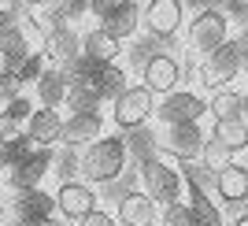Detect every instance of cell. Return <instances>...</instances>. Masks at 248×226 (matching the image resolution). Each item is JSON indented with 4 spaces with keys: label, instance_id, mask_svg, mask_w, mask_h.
<instances>
[{
    "label": "cell",
    "instance_id": "obj_1",
    "mask_svg": "<svg viewBox=\"0 0 248 226\" xmlns=\"http://www.w3.org/2000/svg\"><path fill=\"white\" fill-rule=\"evenodd\" d=\"M78 163H82V178L93 182L96 189L119 182L130 171V145L126 134H104L100 141L78 148Z\"/></svg>",
    "mask_w": 248,
    "mask_h": 226
},
{
    "label": "cell",
    "instance_id": "obj_2",
    "mask_svg": "<svg viewBox=\"0 0 248 226\" xmlns=\"http://www.w3.org/2000/svg\"><path fill=\"white\" fill-rule=\"evenodd\" d=\"M137 182H141V189H145L159 208L174 204V200H186V189H189L178 160H170V156H163V152H155V156H148V160L137 163Z\"/></svg>",
    "mask_w": 248,
    "mask_h": 226
},
{
    "label": "cell",
    "instance_id": "obj_3",
    "mask_svg": "<svg viewBox=\"0 0 248 226\" xmlns=\"http://www.w3.org/2000/svg\"><path fill=\"white\" fill-rule=\"evenodd\" d=\"M155 104H159V97L145 82H130L108 104V119H111V126L119 134H134V130H145L155 119Z\"/></svg>",
    "mask_w": 248,
    "mask_h": 226
},
{
    "label": "cell",
    "instance_id": "obj_4",
    "mask_svg": "<svg viewBox=\"0 0 248 226\" xmlns=\"http://www.w3.org/2000/svg\"><path fill=\"white\" fill-rule=\"evenodd\" d=\"M226 41H233L230 33V15L222 8H200L193 19L186 22V33H182V45H186V56H211L215 48H222Z\"/></svg>",
    "mask_w": 248,
    "mask_h": 226
},
{
    "label": "cell",
    "instance_id": "obj_5",
    "mask_svg": "<svg viewBox=\"0 0 248 226\" xmlns=\"http://www.w3.org/2000/svg\"><path fill=\"white\" fill-rule=\"evenodd\" d=\"M245 74V63H241V48L237 41H226L222 48H215L211 56L197 63V82L204 93H218V89H230Z\"/></svg>",
    "mask_w": 248,
    "mask_h": 226
},
{
    "label": "cell",
    "instance_id": "obj_6",
    "mask_svg": "<svg viewBox=\"0 0 248 226\" xmlns=\"http://www.w3.org/2000/svg\"><path fill=\"white\" fill-rule=\"evenodd\" d=\"M52 196H56V215L63 223L78 226L85 215H93L100 208V189L85 178H67V182H56L52 185Z\"/></svg>",
    "mask_w": 248,
    "mask_h": 226
},
{
    "label": "cell",
    "instance_id": "obj_7",
    "mask_svg": "<svg viewBox=\"0 0 248 226\" xmlns=\"http://www.w3.org/2000/svg\"><path fill=\"white\" fill-rule=\"evenodd\" d=\"M141 33L152 41H174L186 33V0H145L141 8Z\"/></svg>",
    "mask_w": 248,
    "mask_h": 226
},
{
    "label": "cell",
    "instance_id": "obj_8",
    "mask_svg": "<svg viewBox=\"0 0 248 226\" xmlns=\"http://www.w3.org/2000/svg\"><path fill=\"white\" fill-rule=\"evenodd\" d=\"M159 137V152L178 160V163H193L204 156V145H207V130L204 123H182V126H159L155 130Z\"/></svg>",
    "mask_w": 248,
    "mask_h": 226
},
{
    "label": "cell",
    "instance_id": "obj_9",
    "mask_svg": "<svg viewBox=\"0 0 248 226\" xmlns=\"http://www.w3.org/2000/svg\"><path fill=\"white\" fill-rule=\"evenodd\" d=\"M207 115V97L200 89H174L159 97L155 104V123L159 126H182V123H204Z\"/></svg>",
    "mask_w": 248,
    "mask_h": 226
},
{
    "label": "cell",
    "instance_id": "obj_10",
    "mask_svg": "<svg viewBox=\"0 0 248 226\" xmlns=\"http://www.w3.org/2000/svg\"><path fill=\"white\" fill-rule=\"evenodd\" d=\"M141 82H145L155 97H167V93L182 89V82H186V63L178 60L174 52L155 48V52H148V60L141 63Z\"/></svg>",
    "mask_w": 248,
    "mask_h": 226
},
{
    "label": "cell",
    "instance_id": "obj_11",
    "mask_svg": "<svg viewBox=\"0 0 248 226\" xmlns=\"http://www.w3.org/2000/svg\"><path fill=\"white\" fill-rule=\"evenodd\" d=\"M52 163H56V148H37L33 156L11 163L4 189L8 193H22V189H45V182L52 178Z\"/></svg>",
    "mask_w": 248,
    "mask_h": 226
},
{
    "label": "cell",
    "instance_id": "obj_12",
    "mask_svg": "<svg viewBox=\"0 0 248 226\" xmlns=\"http://www.w3.org/2000/svg\"><path fill=\"white\" fill-rule=\"evenodd\" d=\"M15 22L37 41V48L63 26L60 11L52 8V0H22V4H15Z\"/></svg>",
    "mask_w": 248,
    "mask_h": 226
},
{
    "label": "cell",
    "instance_id": "obj_13",
    "mask_svg": "<svg viewBox=\"0 0 248 226\" xmlns=\"http://www.w3.org/2000/svg\"><path fill=\"white\" fill-rule=\"evenodd\" d=\"M108 112H67V126H63V145L67 148H85V145L100 141L108 134Z\"/></svg>",
    "mask_w": 248,
    "mask_h": 226
},
{
    "label": "cell",
    "instance_id": "obj_14",
    "mask_svg": "<svg viewBox=\"0 0 248 226\" xmlns=\"http://www.w3.org/2000/svg\"><path fill=\"white\" fill-rule=\"evenodd\" d=\"M41 48H45V56H48L52 67H60V71H71L74 63L85 56V52H82V26H71V22H63L60 30H56L48 41L41 45Z\"/></svg>",
    "mask_w": 248,
    "mask_h": 226
},
{
    "label": "cell",
    "instance_id": "obj_15",
    "mask_svg": "<svg viewBox=\"0 0 248 226\" xmlns=\"http://www.w3.org/2000/svg\"><path fill=\"white\" fill-rule=\"evenodd\" d=\"M63 126H67V112L63 108H37L26 119V137L37 148H60L63 145Z\"/></svg>",
    "mask_w": 248,
    "mask_h": 226
},
{
    "label": "cell",
    "instance_id": "obj_16",
    "mask_svg": "<svg viewBox=\"0 0 248 226\" xmlns=\"http://www.w3.org/2000/svg\"><path fill=\"white\" fill-rule=\"evenodd\" d=\"M8 215H11V223L48 219V215H56V196H52V189H22V193H8Z\"/></svg>",
    "mask_w": 248,
    "mask_h": 226
},
{
    "label": "cell",
    "instance_id": "obj_17",
    "mask_svg": "<svg viewBox=\"0 0 248 226\" xmlns=\"http://www.w3.org/2000/svg\"><path fill=\"white\" fill-rule=\"evenodd\" d=\"M111 211H115V219H119V226H159V211H163V208L155 204L145 189H134V193H126L123 200H115Z\"/></svg>",
    "mask_w": 248,
    "mask_h": 226
},
{
    "label": "cell",
    "instance_id": "obj_18",
    "mask_svg": "<svg viewBox=\"0 0 248 226\" xmlns=\"http://www.w3.org/2000/svg\"><path fill=\"white\" fill-rule=\"evenodd\" d=\"M82 52H85V60H93V63H100V67H108V63H123L126 45L115 41L111 33L100 30L96 22H89V26L82 30Z\"/></svg>",
    "mask_w": 248,
    "mask_h": 226
},
{
    "label": "cell",
    "instance_id": "obj_19",
    "mask_svg": "<svg viewBox=\"0 0 248 226\" xmlns=\"http://www.w3.org/2000/svg\"><path fill=\"white\" fill-rule=\"evenodd\" d=\"M33 100H37V108H63L67 112V97H71V78H67V71H60V67H48V71L33 82Z\"/></svg>",
    "mask_w": 248,
    "mask_h": 226
},
{
    "label": "cell",
    "instance_id": "obj_20",
    "mask_svg": "<svg viewBox=\"0 0 248 226\" xmlns=\"http://www.w3.org/2000/svg\"><path fill=\"white\" fill-rule=\"evenodd\" d=\"M215 196L226 208H241L248 204V167L245 163H230L218 171L215 178Z\"/></svg>",
    "mask_w": 248,
    "mask_h": 226
},
{
    "label": "cell",
    "instance_id": "obj_21",
    "mask_svg": "<svg viewBox=\"0 0 248 226\" xmlns=\"http://www.w3.org/2000/svg\"><path fill=\"white\" fill-rule=\"evenodd\" d=\"M141 8L145 4H134V8H126V11H119V15H111V19H104V22H96L100 30H108L115 37V41H137V33H141Z\"/></svg>",
    "mask_w": 248,
    "mask_h": 226
},
{
    "label": "cell",
    "instance_id": "obj_22",
    "mask_svg": "<svg viewBox=\"0 0 248 226\" xmlns=\"http://www.w3.org/2000/svg\"><path fill=\"white\" fill-rule=\"evenodd\" d=\"M186 200H189V208H193L197 226H226V215H222V208H218V200L211 193L189 185V189H186Z\"/></svg>",
    "mask_w": 248,
    "mask_h": 226
},
{
    "label": "cell",
    "instance_id": "obj_23",
    "mask_svg": "<svg viewBox=\"0 0 248 226\" xmlns=\"http://www.w3.org/2000/svg\"><path fill=\"white\" fill-rule=\"evenodd\" d=\"M241 108H245V93L241 89H218V93H207V115L211 123H222V119H241Z\"/></svg>",
    "mask_w": 248,
    "mask_h": 226
},
{
    "label": "cell",
    "instance_id": "obj_24",
    "mask_svg": "<svg viewBox=\"0 0 248 226\" xmlns=\"http://www.w3.org/2000/svg\"><path fill=\"white\" fill-rule=\"evenodd\" d=\"M207 134L215 137L222 148H230V152H248V123L245 119H222V123H211V130Z\"/></svg>",
    "mask_w": 248,
    "mask_h": 226
},
{
    "label": "cell",
    "instance_id": "obj_25",
    "mask_svg": "<svg viewBox=\"0 0 248 226\" xmlns=\"http://www.w3.org/2000/svg\"><path fill=\"white\" fill-rule=\"evenodd\" d=\"M126 85H130V71H126L123 63H108V67H100V97H104V104H111Z\"/></svg>",
    "mask_w": 248,
    "mask_h": 226
},
{
    "label": "cell",
    "instance_id": "obj_26",
    "mask_svg": "<svg viewBox=\"0 0 248 226\" xmlns=\"http://www.w3.org/2000/svg\"><path fill=\"white\" fill-rule=\"evenodd\" d=\"M52 178H56V182H67V178H82V163H78V148H67V145H60V148H56V163H52Z\"/></svg>",
    "mask_w": 248,
    "mask_h": 226
},
{
    "label": "cell",
    "instance_id": "obj_27",
    "mask_svg": "<svg viewBox=\"0 0 248 226\" xmlns=\"http://www.w3.org/2000/svg\"><path fill=\"white\" fill-rule=\"evenodd\" d=\"M48 67H52V63H48V56H45V48H37V52H30V56L22 60V67L15 71V78L22 82V89H33V82H37Z\"/></svg>",
    "mask_w": 248,
    "mask_h": 226
},
{
    "label": "cell",
    "instance_id": "obj_28",
    "mask_svg": "<svg viewBox=\"0 0 248 226\" xmlns=\"http://www.w3.org/2000/svg\"><path fill=\"white\" fill-rule=\"evenodd\" d=\"M89 4H93V0H52V8L60 11V19L71 22V26L93 22V19H89Z\"/></svg>",
    "mask_w": 248,
    "mask_h": 226
},
{
    "label": "cell",
    "instance_id": "obj_29",
    "mask_svg": "<svg viewBox=\"0 0 248 226\" xmlns=\"http://www.w3.org/2000/svg\"><path fill=\"white\" fill-rule=\"evenodd\" d=\"M159 226H197L189 200H174V204H167L163 211H159Z\"/></svg>",
    "mask_w": 248,
    "mask_h": 226
},
{
    "label": "cell",
    "instance_id": "obj_30",
    "mask_svg": "<svg viewBox=\"0 0 248 226\" xmlns=\"http://www.w3.org/2000/svg\"><path fill=\"white\" fill-rule=\"evenodd\" d=\"M200 163H207V167H211V171L218 175L222 167H230V163H233V152H230V148H222V145H218L215 137L207 134V145H204V156H200Z\"/></svg>",
    "mask_w": 248,
    "mask_h": 226
},
{
    "label": "cell",
    "instance_id": "obj_31",
    "mask_svg": "<svg viewBox=\"0 0 248 226\" xmlns=\"http://www.w3.org/2000/svg\"><path fill=\"white\" fill-rule=\"evenodd\" d=\"M134 4L137 0H93V4H89V19L104 22V19H111V15H119V11L134 8Z\"/></svg>",
    "mask_w": 248,
    "mask_h": 226
},
{
    "label": "cell",
    "instance_id": "obj_32",
    "mask_svg": "<svg viewBox=\"0 0 248 226\" xmlns=\"http://www.w3.org/2000/svg\"><path fill=\"white\" fill-rule=\"evenodd\" d=\"M4 112H8L11 119H19V123L26 126V119H30V115L37 112V100H33V93L26 89V93H19L15 100H8V104H4Z\"/></svg>",
    "mask_w": 248,
    "mask_h": 226
},
{
    "label": "cell",
    "instance_id": "obj_33",
    "mask_svg": "<svg viewBox=\"0 0 248 226\" xmlns=\"http://www.w3.org/2000/svg\"><path fill=\"white\" fill-rule=\"evenodd\" d=\"M22 134H26V126H22L19 119H11L8 112H0V145H4V148H11V145H19Z\"/></svg>",
    "mask_w": 248,
    "mask_h": 226
},
{
    "label": "cell",
    "instance_id": "obj_34",
    "mask_svg": "<svg viewBox=\"0 0 248 226\" xmlns=\"http://www.w3.org/2000/svg\"><path fill=\"white\" fill-rule=\"evenodd\" d=\"M78 226H119V219H115V211H111V208H104V204H100V208L93 211V215H85Z\"/></svg>",
    "mask_w": 248,
    "mask_h": 226
},
{
    "label": "cell",
    "instance_id": "obj_35",
    "mask_svg": "<svg viewBox=\"0 0 248 226\" xmlns=\"http://www.w3.org/2000/svg\"><path fill=\"white\" fill-rule=\"evenodd\" d=\"M19 71V63H15V56H11L4 45H0V78H11V74Z\"/></svg>",
    "mask_w": 248,
    "mask_h": 226
},
{
    "label": "cell",
    "instance_id": "obj_36",
    "mask_svg": "<svg viewBox=\"0 0 248 226\" xmlns=\"http://www.w3.org/2000/svg\"><path fill=\"white\" fill-rule=\"evenodd\" d=\"M8 226H71V223H63L60 215H48V219H30V223H8Z\"/></svg>",
    "mask_w": 248,
    "mask_h": 226
},
{
    "label": "cell",
    "instance_id": "obj_37",
    "mask_svg": "<svg viewBox=\"0 0 248 226\" xmlns=\"http://www.w3.org/2000/svg\"><path fill=\"white\" fill-rule=\"evenodd\" d=\"M233 41H237V48H241V63H245V74H248V26L233 37Z\"/></svg>",
    "mask_w": 248,
    "mask_h": 226
},
{
    "label": "cell",
    "instance_id": "obj_38",
    "mask_svg": "<svg viewBox=\"0 0 248 226\" xmlns=\"http://www.w3.org/2000/svg\"><path fill=\"white\" fill-rule=\"evenodd\" d=\"M8 171H11V148H4V145H0V185H4Z\"/></svg>",
    "mask_w": 248,
    "mask_h": 226
},
{
    "label": "cell",
    "instance_id": "obj_39",
    "mask_svg": "<svg viewBox=\"0 0 248 226\" xmlns=\"http://www.w3.org/2000/svg\"><path fill=\"white\" fill-rule=\"evenodd\" d=\"M11 223V215H8V189L0 185V226H8Z\"/></svg>",
    "mask_w": 248,
    "mask_h": 226
},
{
    "label": "cell",
    "instance_id": "obj_40",
    "mask_svg": "<svg viewBox=\"0 0 248 226\" xmlns=\"http://www.w3.org/2000/svg\"><path fill=\"white\" fill-rule=\"evenodd\" d=\"M11 22H15V11H11L8 4L0 0V30H4V26H11Z\"/></svg>",
    "mask_w": 248,
    "mask_h": 226
},
{
    "label": "cell",
    "instance_id": "obj_41",
    "mask_svg": "<svg viewBox=\"0 0 248 226\" xmlns=\"http://www.w3.org/2000/svg\"><path fill=\"white\" fill-rule=\"evenodd\" d=\"M230 226H248V211H241V215L233 219V223H230Z\"/></svg>",
    "mask_w": 248,
    "mask_h": 226
},
{
    "label": "cell",
    "instance_id": "obj_42",
    "mask_svg": "<svg viewBox=\"0 0 248 226\" xmlns=\"http://www.w3.org/2000/svg\"><path fill=\"white\" fill-rule=\"evenodd\" d=\"M241 119L248 123V93H245V108H241Z\"/></svg>",
    "mask_w": 248,
    "mask_h": 226
},
{
    "label": "cell",
    "instance_id": "obj_43",
    "mask_svg": "<svg viewBox=\"0 0 248 226\" xmlns=\"http://www.w3.org/2000/svg\"><path fill=\"white\" fill-rule=\"evenodd\" d=\"M233 4H237V8H248V0H233Z\"/></svg>",
    "mask_w": 248,
    "mask_h": 226
},
{
    "label": "cell",
    "instance_id": "obj_44",
    "mask_svg": "<svg viewBox=\"0 0 248 226\" xmlns=\"http://www.w3.org/2000/svg\"><path fill=\"white\" fill-rule=\"evenodd\" d=\"M0 112H4V104H0Z\"/></svg>",
    "mask_w": 248,
    "mask_h": 226
}]
</instances>
